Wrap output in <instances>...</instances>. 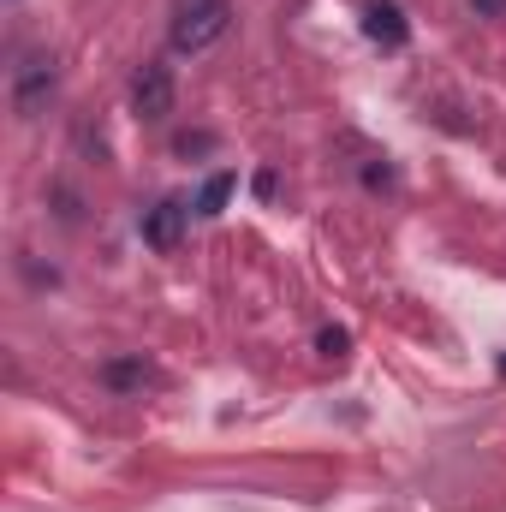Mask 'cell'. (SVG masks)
Here are the masks:
<instances>
[{
  "label": "cell",
  "instance_id": "1",
  "mask_svg": "<svg viewBox=\"0 0 506 512\" xmlns=\"http://www.w3.org/2000/svg\"><path fill=\"white\" fill-rule=\"evenodd\" d=\"M227 24H233V0H173L167 42L173 54H203L227 36Z\"/></svg>",
  "mask_w": 506,
  "mask_h": 512
},
{
  "label": "cell",
  "instance_id": "2",
  "mask_svg": "<svg viewBox=\"0 0 506 512\" xmlns=\"http://www.w3.org/2000/svg\"><path fill=\"white\" fill-rule=\"evenodd\" d=\"M131 114L137 120H167L173 114V66H161V60L137 66V78H131Z\"/></svg>",
  "mask_w": 506,
  "mask_h": 512
},
{
  "label": "cell",
  "instance_id": "3",
  "mask_svg": "<svg viewBox=\"0 0 506 512\" xmlns=\"http://www.w3.org/2000/svg\"><path fill=\"white\" fill-rule=\"evenodd\" d=\"M364 36L376 42L381 54H399V48L411 42L405 6H399V0H364Z\"/></svg>",
  "mask_w": 506,
  "mask_h": 512
},
{
  "label": "cell",
  "instance_id": "4",
  "mask_svg": "<svg viewBox=\"0 0 506 512\" xmlns=\"http://www.w3.org/2000/svg\"><path fill=\"white\" fill-rule=\"evenodd\" d=\"M185 221H191V209L179 203V197H161L155 209H143V245H155V251H173L179 245V233H185Z\"/></svg>",
  "mask_w": 506,
  "mask_h": 512
},
{
  "label": "cell",
  "instance_id": "5",
  "mask_svg": "<svg viewBox=\"0 0 506 512\" xmlns=\"http://www.w3.org/2000/svg\"><path fill=\"white\" fill-rule=\"evenodd\" d=\"M48 90H54V60H48V54H30V60L18 66V78H12L18 114H36V108L48 102Z\"/></svg>",
  "mask_w": 506,
  "mask_h": 512
},
{
  "label": "cell",
  "instance_id": "6",
  "mask_svg": "<svg viewBox=\"0 0 506 512\" xmlns=\"http://www.w3.org/2000/svg\"><path fill=\"white\" fill-rule=\"evenodd\" d=\"M233 185H239V173H227V167H221V173H209V179H203V191H197V203H191V209H197V215H203V221H215V215H221V209H227V197H233Z\"/></svg>",
  "mask_w": 506,
  "mask_h": 512
},
{
  "label": "cell",
  "instance_id": "7",
  "mask_svg": "<svg viewBox=\"0 0 506 512\" xmlns=\"http://www.w3.org/2000/svg\"><path fill=\"white\" fill-rule=\"evenodd\" d=\"M102 382L120 387V393H143V387L155 382V370L143 358H114V364H102Z\"/></svg>",
  "mask_w": 506,
  "mask_h": 512
},
{
  "label": "cell",
  "instance_id": "8",
  "mask_svg": "<svg viewBox=\"0 0 506 512\" xmlns=\"http://www.w3.org/2000/svg\"><path fill=\"white\" fill-rule=\"evenodd\" d=\"M316 346H322V358H328V364H340V358L352 352V334H346V328H322V334H316Z\"/></svg>",
  "mask_w": 506,
  "mask_h": 512
},
{
  "label": "cell",
  "instance_id": "9",
  "mask_svg": "<svg viewBox=\"0 0 506 512\" xmlns=\"http://www.w3.org/2000/svg\"><path fill=\"white\" fill-rule=\"evenodd\" d=\"M209 143H215V137H209V131H197V137H179V155H203V149H209Z\"/></svg>",
  "mask_w": 506,
  "mask_h": 512
},
{
  "label": "cell",
  "instance_id": "10",
  "mask_svg": "<svg viewBox=\"0 0 506 512\" xmlns=\"http://www.w3.org/2000/svg\"><path fill=\"white\" fill-rule=\"evenodd\" d=\"M471 6H477L483 18H506V0H471Z\"/></svg>",
  "mask_w": 506,
  "mask_h": 512
},
{
  "label": "cell",
  "instance_id": "11",
  "mask_svg": "<svg viewBox=\"0 0 506 512\" xmlns=\"http://www.w3.org/2000/svg\"><path fill=\"white\" fill-rule=\"evenodd\" d=\"M501 376H506V358H501Z\"/></svg>",
  "mask_w": 506,
  "mask_h": 512
}]
</instances>
